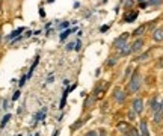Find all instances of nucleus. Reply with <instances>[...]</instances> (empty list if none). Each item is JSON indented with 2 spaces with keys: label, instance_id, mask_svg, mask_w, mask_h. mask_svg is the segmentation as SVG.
<instances>
[{
  "label": "nucleus",
  "instance_id": "3",
  "mask_svg": "<svg viewBox=\"0 0 163 136\" xmlns=\"http://www.w3.org/2000/svg\"><path fill=\"white\" fill-rule=\"evenodd\" d=\"M127 38H128V33H122V35L118 38V39H115V43H113V47L116 50H121V49H124V47L127 45Z\"/></svg>",
  "mask_w": 163,
  "mask_h": 136
},
{
  "label": "nucleus",
  "instance_id": "21",
  "mask_svg": "<svg viewBox=\"0 0 163 136\" xmlns=\"http://www.w3.org/2000/svg\"><path fill=\"white\" fill-rule=\"evenodd\" d=\"M134 115H136V113H134L133 111H131L130 113H128V118H130V121H133V118H134Z\"/></svg>",
  "mask_w": 163,
  "mask_h": 136
},
{
  "label": "nucleus",
  "instance_id": "10",
  "mask_svg": "<svg viewBox=\"0 0 163 136\" xmlns=\"http://www.w3.org/2000/svg\"><path fill=\"white\" fill-rule=\"evenodd\" d=\"M140 135H142V136H148V127H147V121H144V120L140 121Z\"/></svg>",
  "mask_w": 163,
  "mask_h": 136
},
{
  "label": "nucleus",
  "instance_id": "14",
  "mask_svg": "<svg viewBox=\"0 0 163 136\" xmlns=\"http://www.w3.org/2000/svg\"><path fill=\"white\" fill-rule=\"evenodd\" d=\"M118 130H124V135H125L128 130H130V128H128L127 122H119V124H118Z\"/></svg>",
  "mask_w": 163,
  "mask_h": 136
},
{
  "label": "nucleus",
  "instance_id": "22",
  "mask_svg": "<svg viewBox=\"0 0 163 136\" xmlns=\"http://www.w3.org/2000/svg\"><path fill=\"white\" fill-rule=\"evenodd\" d=\"M147 58H148V54H142L140 58H138V60H145Z\"/></svg>",
  "mask_w": 163,
  "mask_h": 136
},
{
  "label": "nucleus",
  "instance_id": "7",
  "mask_svg": "<svg viewBox=\"0 0 163 136\" xmlns=\"http://www.w3.org/2000/svg\"><path fill=\"white\" fill-rule=\"evenodd\" d=\"M95 98H97V97H95V95H89V97H88L86 100H85V111H89V109L94 106V103H95Z\"/></svg>",
  "mask_w": 163,
  "mask_h": 136
},
{
  "label": "nucleus",
  "instance_id": "19",
  "mask_svg": "<svg viewBox=\"0 0 163 136\" xmlns=\"http://www.w3.org/2000/svg\"><path fill=\"white\" fill-rule=\"evenodd\" d=\"M160 2H162V0H149L148 5H159Z\"/></svg>",
  "mask_w": 163,
  "mask_h": 136
},
{
  "label": "nucleus",
  "instance_id": "30",
  "mask_svg": "<svg viewBox=\"0 0 163 136\" xmlns=\"http://www.w3.org/2000/svg\"><path fill=\"white\" fill-rule=\"evenodd\" d=\"M0 11H2V6H0Z\"/></svg>",
  "mask_w": 163,
  "mask_h": 136
},
{
  "label": "nucleus",
  "instance_id": "25",
  "mask_svg": "<svg viewBox=\"0 0 163 136\" xmlns=\"http://www.w3.org/2000/svg\"><path fill=\"white\" fill-rule=\"evenodd\" d=\"M98 136H107V135H106L104 130H100V132H98Z\"/></svg>",
  "mask_w": 163,
  "mask_h": 136
},
{
  "label": "nucleus",
  "instance_id": "17",
  "mask_svg": "<svg viewBox=\"0 0 163 136\" xmlns=\"http://www.w3.org/2000/svg\"><path fill=\"white\" fill-rule=\"evenodd\" d=\"M9 120H11V115H5V118H3V121H2V124H0V126H2V127H3V126L6 124V122H8V121H9Z\"/></svg>",
  "mask_w": 163,
  "mask_h": 136
},
{
  "label": "nucleus",
  "instance_id": "13",
  "mask_svg": "<svg viewBox=\"0 0 163 136\" xmlns=\"http://www.w3.org/2000/svg\"><path fill=\"white\" fill-rule=\"evenodd\" d=\"M162 121H163V113L160 111H157L154 113V122H155V124H160Z\"/></svg>",
  "mask_w": 163,
  "mask_h": 136
},
{
  "label": "nucleus",
  "instance_id": "23",
  "mask_svg": "<svg viewBox=\"0 0 163 136\" xmlns=\"http://www.w3.org/2000/svg\"><path fill=\"white\" fill-rule=\"evenodd\" d=\"M18 97H20V91H17L15 94H14V97H12V100H17Z\"/></svg>",
  "mask_w": 163,
  "mask_h": 136
},
{
  "label": "nucleus",
  "instance_id": "20",
  "mask_svg": "<svg viewBox=\"0 0 163 136\" xmlns=\"http://www.w3.org/2000/svg\"><path fill=\"white\" fill-rule=\"evenodd\" d=\"M26 79H27V76L21 77V79H20V83H18V85H20V86H23V85H24V82H26Z\"/></svg>",
  "mask_w": 163,
  "mask_h": 136
},
{
  "label": "nucleus",
  "instance_id": "16",
  "mask_svg": "<svg viewBox=\"0 0 163 136\" xmlns=\"http://www.w3.org/2000/svg\"><path fill=\"white\" fill-rule=\"evenodd\" d=\"M23 32V29H17V30H14L12 33H11V35L8 36V39H14V38H15L17 35H18V33H21Z\"/></svg>",
  "mask_w": 163,
  "mask_h": 136
},
{
  "label": "nucleus",
  "instance_id": "4",
  "mask_svg": "<svg viewBox=\"0 0 163 136\" xmlns=\"http://www.w3.org/2000/svg\"><path fill=\"white\" fill-rule=\"evenodd\" d=\"M125 97H127L125 91H122L121 88H116V89H115V92H113V100L116 101V103L122 104V103L125 101Z\"/></svg>",
  "mask_w": 163,
  "mask_h": 136
},
{
  "label": "nucleus",
  "instance_id": "15",
  "mask_svg": "<svg viewBox=\"0 0 163 136\" xmlns=\"http://www.w3.org/2000/svg\"><path fill=\"white\" fill-rule=\"evenodd\" d=\"M118 62V58H115V56H112V58H109V60H107V65L109 67H113L115 64Z\"/></svg>",
  "mask_w": 163,
  "mask_h": 136
},
{
  "label": "nucleus",
  "instance_id": "1",
  "mask_svg": "<svg viewBox=\"0 0 163 136\" xmlns=\"http://www.w3.org/2000/svg\"><path fill=\"white\" fill-rule=\"evenodd\" d=\"M140 85H142V77H140V74L138 71H134L131 79H130V83H128V92H131V94L138 92Z\"/></svg>",
  "mask_w": 163,
  "mask_h": 136
},
{
  "label": "nucleus",
  "instance_id": "2",
  "mask_svg": "<svg viewBox=\"0 0 163 136\" xmlns=\"http://www.w3.org/2000/svg\"><path fill=\"white\" fill-rule=\"evenodd\" d=\"M131 111L136 115H140L142 111H144V100L142 98H134L133 103H131Z\"/></svg>",
  "mask_w": 163,
  "mask_h": 136
},
{
  "label": "nucleus",
  "instance_id": "26",
  "mask_svg": "<svg viewBox=\"0 0 163 136\" xmlns=\"http://www.w3.org/2000/svg\"><path fill=\"white\" fill-rule=\"evenodd\" d=\"M80 45H82V44H80V41H77V44H76V50H80Z\"/></svg>",
  "mask_w": 163,
  "mask_h": 136
},
{
  "label": "nucleus",
  "instance_id": "31",
  "mask_svg": "<svg viewBox=\"0 0 163 136\" xmlns=\"http://www.w3.org/2000/svg\"><path fill=\"white\" fill-rule=\"evenodd\" d=\"M0 3H2V0H0Z\"/></svg>",
  "mask_w": 163,
  "mask_h": 136
},
{
  "label": "nucleus",
  "instance_id": "29",
  "mask_svg": "<svg viewBox=\"0 0 163 136\" xmlns=\"http://www.w3.org/2000/svg\"><path fill=\"white\" fill-rule=\"evenodd\" d=\"M122 136H128V135H127V133H125V135H122Z\"/></svg>",
  "mask_w": 163,
  "mask_h": 136
},
{
  "label": "nucleus",
  "instance_id": "5",
  "mask_svg": "<svg viewBox=\"0 0 163 136\" xmlns=\"http://www.w3.org/2000/svg\"><path fill=\"white\" fill-rule=\"evenodd\" d=\"M144 44H145L144 38H138V39H136L134 43L131 44V53H138V52H140L142 47H144Z\"/></svg>",
  "mask_w": 163,
  "mask_h": 136
},
{
  "label": "nucleus",
  "instance_id": "11",
  "mask_svg": "<svg viewBox=\"0 0 163 136\" xmlns=\"http://www.w3.org/2000/svg\"><path fill=\"white\" fill-rule=\"evenodd\" d=\"M160 109V103H159V100L157 98H154L153 101H151V112L153 113H155Z\"/></svg>",
  "mask_w": 163,
  "mask_h": 136
},
{
  "label": "nucleus",
  "instance_id": "28",
  "mask_svg": "<svg viewBox=\"0 0 163 136\" xmlns=\"http://www.w3.org/2000/svg\"><path fill=\"white\" fill-rule=\"evenodd\" d=\"M159 111L163 113V101H162V103H160V109H159Z\"/></svg>",
  "mask_w": 163,
  "mask_h": 136
},
{
  "label": "nucleus",
  "instance_id": "12",
  "mask_svg": "<svg viewBox=\"0 0 163 136\" xmlns=\"http://www.w3.org/2000/svg\"><path fill=\"white\" fill-rule=\"evenodd\" d=\"M130 53H131V45H128V44L124 47V49L119 50V54H121V56H128Z\"/></svg>",
  "mask_w": 163,
  "mask_h": 136
},
{
  "label": "nucleus",
  "instance_id": "6",
  "mask_svg": "<svg viewBox=\"0 0 163 136\" xmlns=\"http://www.w3.org/2000/svg\"><path fill=\"white\" fill-rule=\"evenodd\" d=\"M153 39L155 43H162L163 41V29H155L153 32Z\"/></svg>",
  "mask_w": 163,
  "mask_h": 136
},
{
  "label": "nucleus",
  "instance_id": "9",
  "mask_svg": "<svg viewBox=\"0 0 163 136\" xmlns=\"http://www.w3.org/2000/svg\"><path fill=\"white\" fill-rule=\"evenodd\" d=\"M145 29H147V27H145V26H139V27H138V29H136V30L133 32V36H134V38H140L142 35H144V32H145Z\"/></svg>",
  "mask_w": 163,
  "mask_h": 136
},
{
  "label": "nucleus",
  "instance_id": "18",
  "mask_svg": "<svg viewBox=\"0 0 163 136\" xmlns=\"http://www.w3.org/2000/svg\"><path fill=\"white\" fill-rule=\"evenodd\" d=\"M85 136H98V132H95V130H91V132H88Z\"/></svg>",
  "mask_w": 163,
  "mask_h": 136
},
{
  "label": "nucleus",
  "instance_id": "24",
  "mask_svg": "<svg viewBox=\"0 0 163 136\" xmlns=\"http://www.w3.org/2000/svg\"><path fill=\"white\" fill-rule=\"evenodd\" d=\"M68 33H70V32H64L62 35H60V39H65V38L68 36Z\"/></svg>",
  "mask_w": 163,
  "mask_h": 136
},
{
  "label": "nucleus",
  "instance_id": "27",
  "mask_svg": "<svg viewBox=\"0 0 163 136\" xmlns=\"http://www.w3.org/2000/svg\"><path fill=\"white\" fill-rule=\"evenodd\" d=\"M109 29V26H103V27H101V32H106Z\"/></svg>",
  "mask_w": 163,
  "mask_h": 136
},
{
  "label": "nucleus",
  "instance_id": "8",
  "mask_svg": "<svg viewBox=\"0 0 163 136\" xmlns=\"http://www.w3.org/2000/svg\"><path fill=\"white\" fill-rule=\"evenodd\" d=\"M136 17H138V11H133L131 14H127V15L124 17V21L125 23H131L136 20Z\"/></svg>",
  "mask_w": 163,
  "mask_h": 136
}]
</instances>
